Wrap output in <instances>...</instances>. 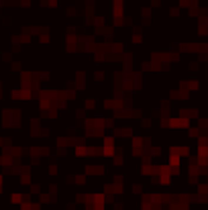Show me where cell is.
<instances>
[{
	"instance_id": "obj_1",
	"label": "cell",
	"mask_w": 208,
	"mask_h": 210,
	"mask_svg": "<svg viewBox=\"0 0 208 210\" xmlns=\"http://www.w3.org/2000/svg\"><path fill=\"white\" fill-rule=\"evenodd\" d=\"M169 125L175 126V128H184V126H188V118H186V116H182V118H171Z\"/></svg>"
}]
</instances>
